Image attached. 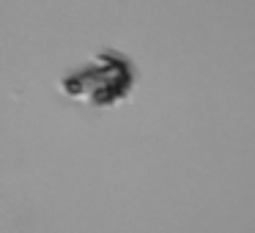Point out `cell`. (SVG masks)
Segmentation results:
<instances>
[{
  "mask_svg": "<svg viewBox=\"0 0 255 233\" xmlns=\"http://www.w3.org/2000/svg\"><path fill=\"white\" fill-rule=\"evenodd\" d=\"M63 94L94 107H113L134 88V63L118 50H102L61 83Z\"/></svg>",
  "mask_w": 255,
  "mask_h": 233,
  "instance_id": "cell-1",
  "label": "cell"
}]
</instances>
